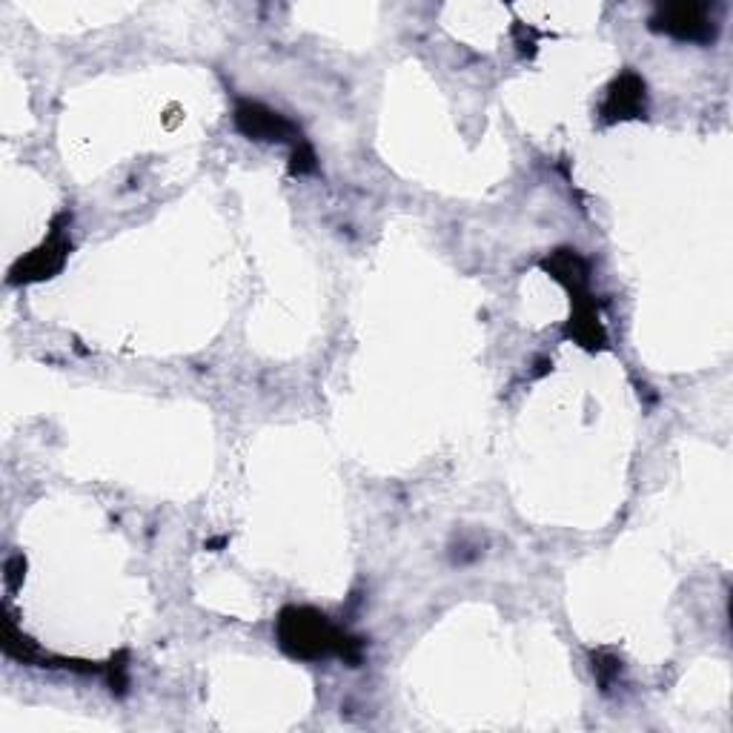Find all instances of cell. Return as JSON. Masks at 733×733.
<instances>
[{
  "instance_id": "cell-1",
  "label": "cell",
  "mask_w": 733,
  "mask_h": 733,
  "mask_svg": "<svg viewBox=\"0 0 733 733\" xmlns=\"http://www.w3.org/2000/svg\"><path fill=\"white\" fill-rule=\"evenodd\" d=\"M275 639L284 653L304 662H318L338 656L358 668L364 659V639L350 636L344 628L330 622L327 613L315 608H284L275 622Z\"/></svg>"
},
{
  "instance_id": "cell-2",
  "label": "cell",
  "mask_w": 733,
  "mask_h": 733,
  "mask_svg": "<svg viewBox=\"0 0 733 733\" xmlns=\"http://www.w3.org/2000/svg\"><path fill=\"white\" fill-rule=\"evenodd\" d=\"M653 32L671 35L676 41L711 43L719 32L716 6L699 3V0H682V3H662L650 15L648 23Z\"/></svg>"
},
{
  "instance_id": "cell-3",
  "label": "cell",
  "mask_w": 733,
  "mask_h": 733,
  "mask_svg": "<svg viewBox=\"0 0 733 733\" xmlns=\"http://www.w3.org/2000/svg\"><path fill=\"white\" fill-rule=\"evenodd\" d=\"M72 221L69 212H61L55 221H52V232L49 238L43 241L38 250H32L26 258H21L12 270H9V284H35V281H46L55 273H61V267L66 264V255L72 250L69 238L63 227Z\"/></svg>"
},
{
  "instance_id": "cell-4",
  "label": "cell",
  "mask_w": 733,
  "mask_h": 733,
  "mask_svg": "<svg viewBox=\"0 0 733 733\" xmlns=\"http://www.w3.org/2000/svg\"><path fill=\"white\" fill-rule=\"evenodd\" d=\"M235 126L241 135H247L250 141H270V144H290V147H301L307 138L301 135V129L287 121L281 112H275L270 106L258 104V101H238L235 106Z\"/></svg>"
},
{
  "instance_id": "cell-5",
  "label": "cell",
  "mask_w": 733,
  "mask_h": 733,
  "mask_svg": "<svg viewBox=\"0 0 733 733\" xmlns=\"http://www.w3.org/2000/svg\"><path fill=\"white\" fill-rule=\"evenodd\" d=\"M648 112V86L636 72H622L608 89V98L602 104V121L605 124H619V121H633L645 118Z\"/></svg>"
},
{
  "instance_id": "cell-6",
  "label": "cell",
  "mask_w": 733,
  "mask_h": 733,
  "mask_svg": "<svg viewBox=\"0 0 733 733\" xmlns=\"http://www.w3.org/2000/svg\"><path fill=\"white\" fill-rule=\"evenodd\" d=\"M619 671H622V662H619L613 653H605V650L593 653V673H596L602 691H610V685H613V679L619 676Z\"/></svg>"
},
{
  "instance_id": "cell-7",
  "label": "cell",
  "mask_w": 733,
  "mask_h": 733,
  "mask_svg": "<svg viewBox=\"0 0 733 733\" xmlns=\"http://www.w3.org/2000/svg\"><path fill=\"white\" fill-rule=\"evenodd\" d=\"M315 169H318V164H315V152L313 147L304 141V144L295 147L293 155H290V172H293V175H310Z\"/></svg>"
},
{
  "instance_id": "cell-8",
  "label": "cell",
  "mask_w": 733,
  "mask_h": 733,
  "mask_svg": "<svg viewBox=\"0 0 733 733\" xmlns=\"http://www.w3.org/2000/svg\"><path fill=\"white\" fill-rule=\"evenodd\" d=\"M126 653H118L109 665H106V676H109V685H112V693H126V685H129V676H126Z\"/></svg>"
},
{
  "instance_id": "cell-9",
  "label": "cell",
  "mask_w": 733,
  "mask_h": 733,
  "mask_svg": "<svg viewBox=\"0 0 733 733\" xmlns=\"http://www.w3.org/2000/svg\"><path fill=\"white\" fill-rule=\"evenodd\" d=\"M516 43H519V52H522V55L533 58V55H536V43H539V32L530 29V26H524V23H519V26H516Z\"/></svg>"
},
{
  "instance_id": "cell-10",
  "label": "cell",
  "mask_w": 733,
  "mask_h": 733,
  "mask_svg": "<svg viewBox=\"0 0 733 733\" xmlns=\"http://www.w3.org/2000/svg\"><path fill=\"white\" fill-rule=\"evenodd\" d=\"M3 570H6V585H9V590H15V587L21 585L23 573H26V559L18 553V556H12V559L6 562Z\"/></svg>"
}]
</instances>
